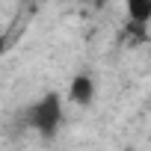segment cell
Returning a JSON list of instances; mask_svg holds the SVG:
<instances>
[{
    "mask_svg": "<svg viewBox=\"0 0 151 151\" xmlns=\"http://www.w3.org/2000/svg\"><path fill=\"white\" fill-rule=\"evenodd\" d=\"M30 127L39 130L42 136H53L62 124V98L59 92H47L42 101H36L30 107Z\"/></svg>",
    "mask_w": 151,
    "mask_h": 151,
    "instance_id": "obj_1",
    "label": "cell"
},
{
    "mask_svg": "<svg viewBox=\"0 0 151 151\" xmlns=\"http://www.w3.org/2000/svg\"><path fill=\"white\" fill-rule=\"evenodd\" d=\"M68 98L74 104H80V107H89L95 101V80L89 74H77V77L71 80V86H68Z\"/></svg>",
    "mask_w": 151,
    "mask_h": 151,
    "instance_id": "obj_2",
    "label": "cell"
},
{
    "mask_svg": "<svg viewBox=\"0 0 151 151\" xmlns=\"http://www.w3.org/2000/svg\"><path fill=\"white\" fill-rule=\"evenodd\" d=\"M127 18H130V24H136V27H145L148 21H151V0H127Z\"/></svg>",
    "mask_w": 151,
    "mask_h": 151,
    "instance_id": "obj_3",
    "label": "cell"
},
{
    "mask_svg": "<svg viewBox=\"0 0 151 151\" xmlns=\"http://www.w3.org/2000/svg\"><path fill=\"white\" fill-rule=\"evenodd\" d=\"M83 3H104V0H83Z\"/></svg>",
    "mask_w": 151,
    "mask_h": 151,
    "instance_id": "obj_4",
    "label": "cell"
}]
</instances>
